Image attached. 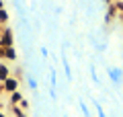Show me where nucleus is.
Segmentation results:
<instances>
[{
    "label": "nucleus",
    "mask_w": 123,
    "mask_h": 117,
    "mask_svg": "<svg viewBox=\"0 0 123 117\" xmlns=\"http://www.w3.org/2000/svg\"><path fill=\"white\" fill-rule=\"evenodd\" d=\"M80 109H82V115H84V117H90V111H88V107H86L84 101H80Z\"/></svg>",
    "instance_id": "nucleus-13"
},
{
    "label": "nucleus",
    "mask_w": 123,
    "mask_h": 117,
    "mask_svg": "<svg viewBox=\"0 0 123 117\" xmlns=\"http://www.w3.org/2000/svg\"><path fill=\"white\" fill-rule=\"evenodd\" d=\"M113 4H115V8H117V13L123 14V0H113Z\"/></svg>",
    "instance_id": "nucleus-12"
},
{
    "label": "nucleus",
    "mask_w": 123,
    "mask_h": 117,
    "mask_svg": "<svg viewBox=\"0 0 123 117\" xmlns=\"http://www.w3.org/2000/svg\"><path fill=\"white\" fill-rule=\"evenodd\" d=\"M6 78H10V66L6 62H0V82H4Z\"/></svg>",
    "instance_id": "nucleus-4"
},
{
    "label": "nucleus",
    "mask_w": 123,
    "mask_h": 117,
    "mask_svg": "<svg viewBox=\"0 0 123 117\" xmlns=\"http://www.w3.org/2000/svg\"><path fill=\"white\" fill-rule=\"evenodd\" d=\"M90 101H92V103H94V107H97V117H107L105 109H103V107H101V105H98V103H97V101H94V99H90Z\"/></svg>",
    "instance_id": "nucleus-9"
},
{
    "label": "nucleus",
    "mask_w": 123,
    "mask_h": 117,
    "mask_svg": "<svg viewBox=\"0 0 123 117\" xmlns=\"http://www.w3.org/2000/svg\"><path fill=\"white\" fill-rule=\"evenodd\" d=\"M0 117H6V113H4V111H0Z\"/></svg>",
    "instance_id": "nucleus-21"
},
{
    "label": "nucleus",
    "mask_w": 123,
    "mask_h": 117,
    "mask_svg": "<svg viewBox=\"0 0 123 117\" xmlns=\"http://www.w3.org/2000/svg\"><path fill=\"white\" fill-rule=\"evenodd\" d=\"M27 84H29V88H33V91L37 88V80H35L33 76H29V78H27Z\"/></svg>",
    "instance_id": "nucleus-15"
},
{
    "label": "nucleus",
    "mask_w": 123,
    "mask_h": 117,
    "mask_svg": "<svg viewBox=\"0 0 123 117\" xmlns=\"http://www.w3.org/2000/svg\"><path fill=\"white\" fill-rule=\"evenodd\" d=\"M107 76H109V80L115 86H119V84H121V78H123V70L115 68V66H107Z\"/></svg>",
    "instance_id": "nucleus-2"
},
{
    "label": "nucleus",
    "mask_w": 123,
    "mask_h": 117,
    "mask_svg": "<svg viewBox=\"0 0 123 117\" xmlns=\"http://www.w3.org/2000/svg\"><path fill=\"white\" fill-rule=\"evenodd\" d=\"M64 117H68V115H64Z\"/></svg>",
    "instance_id": "nucleus-22"
},
{
    "label": "nucleus",
    "mask_w": 123,
    "mask_h": 117,
    "mask_svg": "<svg viewBox=\"0 0 123 117\" xmlns=\"http://www.w3.org/2000/svg\"><path fill=\"white\" fill-rule=\"evenodd\" d=\"M4 8V0H0V10Z\"/></svg>",
    "instance_id": "nucleus-19"
},
{
    "label": "nucleus",
    "mask_w": 123,
    "mask_h": 117,
    "mask_svg": "<svg viewBox=\"0 0 123 117\" xmlns=\"http://www.w3.org/2000/svg\"><path fill=\"white\" fill-rule=\"evenodd\" d=\"M41 56L47 58V47H45V45H41Z\"/></svg>",
    "instance_id": "nucleus-17"
},
{
    "label": "nucleus",
    "mask_w": 123,
    "mask_h": 117,
    "mask_svg": "<svg viewBox=\"0 0 123 117\" xmlns=\"http://www.w3.org/2000/svg\"><path fill=\"white\" fill-rule=\"evenodd\" d=\"M2 31H4V25H0V35H2Z\"/></svg>",
    "instance_id": "nucleus-20"
},
{
    "label": "nucleus",
    "mask_w": 123,
    "mask_h": 117,
    "mask_svg": "<svg viewBox=\"0 0 123 117\" xmlns=\"http://www.w3.org/2000/svg\"><path fill=\"white\" fill-rule=\"evenodd\" d=\"M4 58L8 62H17V49H14V47H6L4 49Z\"/></svg>",
    "instance_id": "nucleus-6"
},
{
    "label": "nucleus",
    "mask_w": 123,
    "mask_h": 117,
    "mask_svg": "<svg viewBox=\"0 0 123 117\" xmlns=\"http://www.w3.org/2000/svg\"><path fill=\"white\" fill-rule=\"evenodd\" d=\"M103 2H105L107 6H109V4H113V0H103Z\"/></svg>",
    "instance_id": "nucleus-18"
},
{
    "label": "nucleus",
    "mask_w": 123,
    "mask_h": 117,
    "mask_svg": "<svg viewBox=\"0 0 123 117\" xmlns=\"http://www.w3.org/2000/svg\"><path fill=\"white\" fill-rule=\"evenodd\" d=\"M8 19H10V14H8V10H6V8H2V10H0V25H8Z\"/></svg>",
    "instance_id": "nucleus-7"
},
{
    "label": "nucleus",
    "mask_w": 123,
    "mask_h": 117,
    "mask_svg": "<svg viewBox=\"0 0 123 117\" xmlns=\"http://www.w3.org/2000/svg\"><path fill=\"white\" fill-rule=\"evenodd\" d=\"M23 99H25V97H23V92H18V91H17V92H12V95L8 97V105H10V107H17V105L21 103Z\"/></svg>",
    "instance_id": "nucleus-5"
},
{
    "label": "nucleus",
    "mask_w": 123,
    "mask_h": 117,
    "mask_svg": "<svg viewBox=\"0 0 123 117\" xmlns=\"http://www.w3.org/2000/svg\"><path fill=\"white\" fill-rule=\"evenodd\" d=\"M0 47H14V35H12V29L10 27H4L2 35H0Z\"/></svg>",
    "instance_id": "nucleus-1"
},
{
    "label": "nucleus",
    "mask_w": 123,
    "mask_h": 117,
    "mask_svg": "<svg viewBox=\"0 0 123 117\" xmlns=\"http://www.w3.org/2000/svg\"><path fill=\"white\" fill-rule=\"evenodd\" d=\"M18 84H21V80H18V78H14V76H10V78H6L4 82H2V86H4V92L12 95V92L18 91Z\"/></svg>",
    "instance_id": "nucleus-3"
},
{
    "label": "nucleus",
    "mask_w": 123,
    "mask_h": 117,
    "mask_svg": "<svg viewBox=\"0 0 123 117\" xmlns=\"http://www.w3.org/2000/svg\"><path fill=\"white\" fill-rule=\"evenodd\" d=\"M18 107H21V109H23V111H27V109H29V107H31V103H29V101H27V99H23V101H21V103H18Z\"/></svg>",
    "instance_id": "nucleus-16"
},
{
    "label": "nucleus",
    "mask_w": 123,
    "mask_h": 117,
    "mask_svg": "<svg viewBox=\"0 0 123 117\" xmlns=\"http://www.w3.org/2000/svg\"><path fill=\"white\" fill-rule=\"evenodd\" d=\"M90 78H92V82L98 84V76H97V70H94V66H90Z\"/></svg>",
    "instance_id": "nucleus-14"
},
{
    "label": "nucleus",
    "mask_w": 123,
    "mask_h": 117,
    "mask_svg": "<svg viewBox=\"0 0 123 117\" xmlns=\"http://www.w3.org/2000/svg\"><path fill=\"white\" fill-rule=\"evenodd\" d=\"M64 70H66V78L72 80V70H70V62L68 60H64Z\"/></svg>",
    "instance_id": "nucleus-11"
},
{
    "label": "nucleus",
    "mask_w": 123,
    "mask_h": 117,
    "mask_svg": "<svg viewBox=\"0 0 123 117\" xmlns=\"http://www.w3.org/2000/svg\"><path fill=\"white\" fill-rule=\"evenodd\" d=\"M10 111H12V115H14V117H27V113L23 111L18 105H17V107H10Z\"/></svg>",
    "instance_id": "nucleus-8"
},
{
    "label": "nucleus",
    "mask_w": 123,
    "mask_h": 117,
    "mask_svg": "<svg viewBox=\"0 0 123 117\" xmlns=\"http://www.w3.org/2000/svg\"><path fill=\"white\" fill-rule=\"evenodd\" d=\"M49 84H51V88H55V84H57V80H55V70H49Z\"/></svg>",
    "instance_id": "nucleus-10"
}]
</instances>
